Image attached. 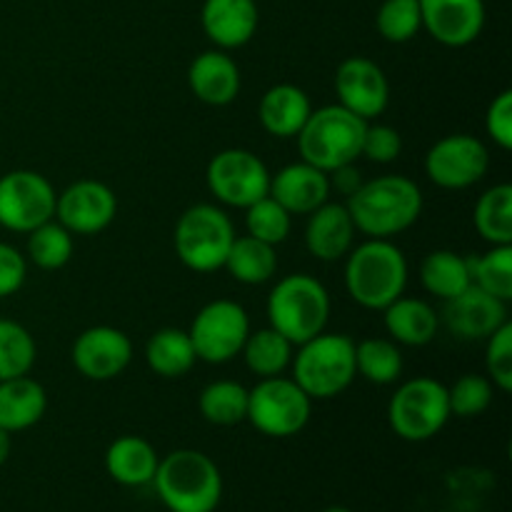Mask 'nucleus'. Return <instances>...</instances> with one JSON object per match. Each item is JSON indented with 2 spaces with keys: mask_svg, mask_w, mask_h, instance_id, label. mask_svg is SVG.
<instances>
[{
  "mask_svg": "<svg viewBox=\"0 0 512 512\" xmlns=\"http://www.w3.org/2000/svg\"><path fill=\"white\" fill-rule=\"evenodd\" d=\"M345 205L358 233L393 240L423 215V190L405 175H380L360 185Z\"/></svg>",
  "mask_w": 512,
  "mask_h": 512,
  "instance_id": "obj_1",
  "label": "nucleus"
},
{
  "mask_svg": "<svg viewBox=\"0 0 512 512\" xmlns=\"http://www.w3.org/2000/svg\"><path fill=\"white\" fill-rule=\"evenodd\" d=\"M408 258L393 240L368 238L345 255V290L365 310H385L408 288Z\"/></svg>",
  "mask_w": 512,
  "mask_h": 512,
  "instance_id": "obj_2",
  "label": "nucleus"
},
{
  "mask_svg": "<svg viewBox=\"0 0 512 512\" xmlns=\"http://www.w3.org/2000/svg\"><path fill=\"white\" fill-rule=\"evenodd\" d=\"M153 488L170 512H215L223 500V475L213 458L183 448L160 458Z\"/></svg>",
  "mask_w": 512,
  "mask_h": 512,
  "instance_id": "obj_3",
  "label": "nucleus"
},
{
  "mask_svg": "<svg viewBox=\"0 0 512 512\" xmlns=\"http://www.w3.org/2000/svg\"><path fill=\"white\" fill-rule=\"evenodd\" d=\"M330 293L318 278L308 273H293L280 278L268 295L270 328L293 345H303L328 328Z\"/></svg>",
  "mask_w": 512,
  "mask_h": 512,
  "instance_id": "obj_4",
  "label": "nucleus"
},
{
  "mask_svg": "<svg viewBox=\"0 0 512 512\" xmlns=\"http://www.w3.org/2000/svg\"><path fill=\"white\" fill-rule=\"evenodd\" d=\"M293 380L310 400H330L343 395L358 378L355 370V343L345 333L323 330L315 338L298 345L293 353Z\"/></svg>",
  "mask_w": 512,
  "mask_h": 512,
  "instance_id": "obj_5",
  "label": "nucleus"
},
{
  "mask_svg": "<svg viewBox=\"0 0 512 512\" xmlns=\"http://www.w3.org/2000/svg\"><path fill=\"white\" fill-rule=\"evenodd\" d=\"M365 128H368V120L350 113L340 103L323 105L310 113L303 130L295 138L300 158L323 173L353 165L360 158Z\"/></svg>",
  "mask_w": 512,
  "mask_h": 512,
  "instance_id": "obj_6",
  "label": "nucleus"
},
{
  "mask_svg": "<svg viewBox=\"0 0 512 512\" xmlns=\"http://www.w3.org/2000/svg\"><path fill=\"white\" fill-rule=\"evenodd\" d=\"M235 240V225L223 208L213 203L190 205L173 230L175 255L195 273L223 270Z\"/></svg>",
  "mask_w": 512,
  "mask_h": 512,
  "instance_id": "obj_7",
  "label": "nucleus"
},
{
  "mask_svg": "<svg viewBox=\"0 0 512 512\" xmlns=\"http://www.w3.org/2000/svg\"><path fill=\"white\" fill-rule=\"evenodd\" d=\"M448 388L435 378L405 380L388 403V423L400 440L425 443L448 425Z\"/></svg>",
  "mask_w": 512,
  "mask_h": 512,
  "instance_id": "obj_8",
  "label": "nucleus"
},
{
  "mask_svg": "<svg viewBox=\"0 0 512 512\" xmlns=\"http://www.w3.org/2000/svg\"><path fill=\"white\" fill-rule=\"evenodd\" d=\"M313 415V400L293 378L275 375L263 378L255 388L248 390V415L258 433L268 438H293L303 433Z\"/></svg>",
  "mask_w": 512,
  "mask_h": 512,
  "instance_id": "obj_9",
  "label": "nucleus"
},
{
  "mask_svg": "<svg viewBox=\"0 0 512 512\" xmlns=\"http://www.w3.org/2000/svg\"><path fill=\"white\" fill-rule=\"evenodd\" d=\"M198 360L223 365L238 358L250 335V318L235 300H210L198 310L188 330Z\"/></svg>",
  "mask_w": 512,
  "mask_h": 512,
  "instance_id": "obj_10",
  "label": "nucleus"
},
{
  "mask_svg": "<svg viewBox=\"0 0 512 512\" xmlns=\"http://www.w3.org/2000/svg\"><path fill=\"white\" fill-rule=\"evenodd\" d=\"M210 193L230 208H250L270 193V170L253 150L225 148L210 158L205 170Z\"/></svg>",
  "mask_w": 512,
  "mask_h": 512,
  "instance_id": "obj_11",
  "label": "nucleus"
},
{
  "mask_svg": "<svg viewBox=\"0 0 512 512\" xmlns=\"http://www.w3.org/2000/svg\"><path fill=\"white\" fill-rule=\"evenodd\" d=\"M53 183L38 170H10L0 178V225L25 233L55 218Z\"/></svg>",
  "mask_w": 512,
  "mask_h": 512,
  "instance_id": "obj_12",
  "label": "nucleus"
},
{
  "mask_svg": "<svg viewBox=\"0 0 512 512\" xmlns=\"http://www.w3.org/2000/svg\"><path fill=\"white\" fill-rule=\"evenodd\" d=\"M488 170V145L468 133L445 135L425 155V175L443 190L473 188L488 175Z\"/></svg>",
  "mask_w": 512,
  "mask_h": 512,
  "instance_id": "obj_13",
  "label": "nucleus"
},
{
  "mask_svg": "<svg viewBox=\"0 0 512 512\" xmlns=\"http://www.w3.org/2000/svg\"><path fill=\"white\" fill-rule=\"evenodd\" d=\"M70 360L85 380L108 383L120 378L133 363V340L113 325H93L75 338Z\"/></svg>",
  "mask_w": 512,
  "mask_h": 512,
  "instance_id": "obj_14",
  "label": "nucleus"
},
{
  "mask_svg": "<svg viewBox=\"0 0 512 512\" xmlns=\"http://www.w3.org/2000/svg\"><path fill=\"white\" fill-rule=\"evenodd\" d=\"M118 215V195L110 185L85 178L58 193L55 218L73 235H98L110 228Z\"/></svg>",
  "mask_w": 512,
  "mask_h": 512,
  "instance_id": "obj_15",
  "label": "nucleus"
},
{
  "mask_svg": "<svg viewBox=\"0 0 512 512\" xmlns=\"http://www.w3.org/2000/svg\"><path fill=\"white\" fill-rule=\"evenodd\" d=\"M335 93L338 103L363 120H375L388 110L390 83L385 70L375 60L353 55L335 70Z\"/></svg>",
  "mask_w": 512,
  "mask_h": 512,
  "instance_id": "obj_16",
  "label": "nucleus"
},
{
  "mask_svg": "<svg viewBox=\"0 0 512 512\" xmlns=\"http://www.w3.org/2000/svg\"><path fill=\"white\" fill-rule=\"evenodd\" d=\"M423 28L448 48L475 43L485 25L483 0H420Z\"/></svg>",
  "mask_w": 512,
  "mask_h": 512,
  "instance_id": "obj_17",
  "label": "nucleus"
},
{
  "mask_svg": "<svg viewBox=\"0 0 512 512\" xmlns=\"http://www.w3.org/2000/svg\"><path fill=\"white\" fill-rule=\"evenodd\" d=\"M443 323L458 338L485 340L508 323V303L485 293L478 285H468L453 300H445Z\"/></svg>",
  "mask_w": 512,
  "mask_h": 512,
  "instance_id": "obj_18",
  "label": "nucleus"
},
{
  "mask_svg": "<svg viewBox=\"0 0 512 512\" xmlns=\"http://www.w3.org/2000/svg\"><path fill=\"white\" fill-rule=\"evenodd\" d=\"M258 3L255 0H205L200 25L218 50L243 48L258 30Z\"/></svg>",
  "mask_w": 512,
  "mask_h": 512,
  "instance_id": "obj_19",
  "label": "nucleus"
},
{
  "mask_svg": "<svg viewBox=\"0 0 512 512\" xmlns=\"http://www.w3.org/2000/svg\"><path fill=\"white\" fill-rule=\"evenodd\" d=\"M330 175L315 165L298 160L270 175V198L278 200L290 215H310L330 200Z\"/></svg>",
  "mask_w": 512,
  "mask_h": 512,
  "instance_id": "obj_20",
  "label": "nucleus"
},
{
  "mask_svg": "<svg viewBox=\"0 0 512 512\" xmlns=\"http://www.w3.org/2000/svg\"><path fill=\"white\" fill-rule=\"evenodd\" d=\"M355 225L348 213V205L325 200L320 208L308 215L305 225V248L313 258L323 263H338L353 250Z\"/></svg>",
  "mask_w": 512,
  "mask_h": 512,
  "instance_id": "obj_21",
  "label": "nucleus"
},
{
  "mask_svg": "<svg viewBox=\"0 0 512 512\" xmlns=\"http://www.w3.org/2000/svg\"><path fill=\"white\" fill-rule=\"evenodd\" d=\"M188 85L195 98L213 108L230 105L240 95V68L228 50H203L188 68Z\"/></svg>",
  "mask_w": 512,
  "mask_h": 512,
  "instance_id": "obj_22",
  "label": "nucleus"
},
{
  "mask_svg": "<svg viewBox=\"0 0 512 512\" xmlns=\"http://www.w3.org/2000/svg\"><path fill=\"white\" fill-rule=\"evenodd\" d=\"M310 113H313V103H310L308 93L293 83H280L268 88L258 105V118L263 130L280 140L298 138Z\"/></svg>",
  "mask_w": 512,
  "mask_h": 512,
  "instance_id": "obj_23",
  "label": "nucleus"
},
{
  "mask_svg": "<svg viewBox=\"0 0 512 512\" xmlns=\"http://www.w3.org/2000/svg\"><path fill=\"white\" fill-rule=\"evenodd\" d=\"M380 313H383V325L390 340H395L398 345L423 348V345L433 343L440 330V315L435 313L433 305L420 298L400 295Z\"/></svg>",
  "mask_w": 512,
  "mask_h": 512,
  "instance_id": "obj_24",
  "label": "nucleus"
},
{
  "mask_svg": "<svg viewBox=\"0 0 512 512\" xmlns=\"http://www.w3.org/2000/svg\"><path fill=\"white\" fill-rule=\"evenodd\" d=\"M158 450L140 435H120L105 450V470L125 488L150 485L158 470Z\"/></svg>",
  "mask_w": 512,
  "mask_h": 512,
  "instance_id": "obj_25",
  "label": "nucleus"
},
{
  "mask_svg": "<svg viewBox=\"0 0 512 512\" xmlns=\"http://www.w3.org/2000/svg\"><path fill=\"white\" fill-rule=\"evenodd\" d=\"M48 410V393L38 380L10 378L0 380V428L13 433L33 428Z\"/></svg>",
  "mask_w": 512,
  "mask_h": 512,
  "instance_id": "obj_26",
  "label": "nucleus"
},
{
  "mask_svg": "<svg viewBox=\"0 0 512 512\" xmlns=\"http://www.w3.org/2000/svg\"><path fill=\"white\" fill-rule=\"evenodd\" d=\"M145 363L160 378L175 380L188 375L198 363L188 330L160 328L158 333L150 335V340L145 343Z\"/></svg>",
  "mask_w": 512,
  "mask_h": 512,
  "instance_id": "obj_27",
  "label": "nucleus"
},
{
  "mask_svg": "<svg viewBox=\"0 0 512 512\" xmlns=\"http://www.w3.org/2000/svg\"><path fill=\"white\" fill-rule=\"evenodd\" d=\"M223 268L238 283L263 285L278 273V253H275V245L263 243L253 235H235Z\"/></svg>",
  "mask_w": 512,
  "mask_h": 512,
  "instance_id": "obj_28",
  "label": "nucleus"
},
{
  "mask_svg": "<svg viewBox=\"0 0 512 512\" xmlns=\"http://www.w3.org/2000/svg\"><path fill=\"white\" fill-rule=\"evenodd\" d=\"M420 283L435 298L453 300L468 285H473L470 258L455 253V250H433L420 263Z\"/></svg>",
  "mask_w": 512,
  "mask_h": 512,
  "instance_id": "obj_29",
  "label": "nucleus"
},
{
  "mask_svg": "<svg viewBox=\"0 0 512 512\" xmlns=\"http://www.w3.org/2000/svg\"><path fill=\"white\" fill-rule=\"evenodd\" d=\"M293 348L295 345L285 335H280L278 330L263 328L248 335L240 355H243L250 373L263 380L285 375V370L293 363Z\"/></svg>",
  "mask_w": 512,
  "mask_h": 512,
  "instance_id": "obj_30",
  "label": "nucleus"
},
{
  "mask_svg": "<svg viewBox=\"0 0 512 512\" xmlns=\"http://www.w3.org/2000/svg\"><path fill=\"white\" fill-rule=\"evenodd\" d=\"M480 238L490 245H512V185L500 183L485 190L473 210Z\"/></svg>",
  "mask_w": 512,
  "mask_h": 512,
  "instance_id": "obj_31",
  "label": "nucleus"
},
{
  "mask_svg": "<svg viewBox=\"0 0 512 512\" xmlns=\"http://www.w3.org/2000/svg\"><path fill=\"white\" fill-rule=\"evenodd\" d=\"M198 408L208 423L220 428L238 425L248 415V388L238 380H213L200 390Z\"/></svg>",
  "mask_w": 512,
  "mask_h": 512,
  "instance_id": "obj_32",
  "label": "nucleus"
},
{
  "mask_svg": "<svg viewBox=\"0 0 512 512\" xmlns=\"http://www.w3.org/2000/svg\"><path fill=\"white\" fill-rule=\"evenodd\" d=\"M405 360L390 338H368L355 343V370L373 385H393L403 375Z\"/></svg>",
  "mask_w": 512,
  "mask_h": 512,
  "instance_id": "obj_33",
  "label": "nucleus"
},
{
  "mask_svg": "<svg viewBox=\"0 0 512 512\" xmlns=\"http://www.w3.org/2000/svg\"><path fill=\"white\" fill-rule=\"evenodd\" d=\"M73 233L58 223V220H48V223L38 225L28 233V260L40 270H60L70 263L73 258Z\"/></svg>",
  "mask_w": 512,
  "mask_h": 512,
  "instance_id": "obj_34",
  "label": "nucleus"
},
{
  "mask_svg": "<svg viewBox=\"0 0 512 512\" xmlns=\"http://www.w3.org/2000/svg\"><path fill=\"white\" fill-rule=\"evenodd\" d=\"M35 358H38V345L30 330L15 320L0 318V380L28 375Z\"/></svg>",
  "mask_w": 512,
  "mask_h": 512,
  "instance_id": "obj_35",
  "label": "nucleus"
},
{
  "mask_svg": "<svg viewBox=\"0 0 512 512\" xmlns=\"http://www.w3.org/2000/svg\"><path fill=\"white\" fill-rule=\"evenodd\" d=\"M473 285L510 303L512 300V245H490L488 253L470 258Z\"/></svg>",
  "mask_w": 512,
  "mask_h": 512,
  "instance_id": "obj_36",
  "label": "nucleus"
},
{
  "mask_svg": "<svg viewBox=\"0 0 512 512\" xmlns=\"http://www.w3.org/2000/svg\"><path fill=\"white\" fill-rule=\"evenodd\" d=\"M375 28L388 43H408L423 30L420 0H383L375 15Z\"/></svg>",
  "mask_w": 512,
  "mask_h": 512,
  "instance_id": "obj_37",
  "label": "nucleus"
},
{
  "mask_svg": "<svg viewBox=\"0 0 512 512\" xmlns=\"http://www.w3.org/2000/svg\"><path fill=\"white\" fill-rule=\"evenodd\" d=\"M245 228H248V235L263 240V243L280 245L288 240L290 228H293V215L278 200L265 195L258 203L245 208Z\"/></svg>",
  "mask_w": 512,
  "mask_h": 512,
  "instance_id": "obj_38",
  "label": "nucleus"
},
{
  "mask_svg": "<svg viewBox=\"0 0 512 512\" xmlns=\"http://www.w3.org/2000/svg\"><path fill=\"white\" fill-rule=\"evenodd\" d=\"M493 393L495 385L490 383L488 375H460L453 388H448L450 415H455V418H478L493 405Z\"/></svg>",
  "mask_w": 512,
  "mask_h": 512,
  "instance_id": "obj_39",
  "label": "nucleus"
},
{
  "mask_svg": "<svg viewBox=\"0 0 512 512\" xmlns=\"http://www.w3.org/2000/svg\"><path fill=\"white\" fill-rule=\"evenodd\" d=\"M485 345V370L488 378L500 393L512 390V323L500 325L493 335H488Z\"/></svg>",
  "mask_w": 512,
  "mask_h": 512,
  "instance_id": "obj_40",
  "label": "nucleus"
},
{
  "mask_svg": "<svg viewBox=\"0 0 512 512\" xmlns=\"http://www.w3.org/2000/svg\"><path fill=\"white\" fill-rule=\"evenodd\" d=\"M403 153V135L385 123H373L370 120L363 135V148H360V158H368L370 163L388 165L400 158Z\"/></svg>",
  "mask_w": 512,
  "mask_h": 512,
  "instance_id": "obj_41",
  "label": "nucleus"
},
{
  "mask_svg": "<svg viewBox=\"0 0 512 512\" xmlns=\"http://www.w3.org/2000/svg\"><path fill=\"white\" fill-rule=\"evenodd\" d=\"M485 130L498 148H512V90L495 95L485 113Z\"/></svg>",
  "mask_w": 512,
  "mask_h": 512,
  "instance_id": "obj_42",
  "label": "nucleus"
},
{
  "mask_svg": "<svg viewBox=\"0 0 512 512\" xmlns=\"http://www.w3.org/2000/svg\"><path fill=\"white\" fill-rule=\"evenodd\" d=\"M28 278V258L18 248L0 243V298H10Z\"/></svg>",
  "mask_w": 512,
  "mask_h": 512,
  "instance_id": "obj_43",
  "label": "nucleus"
},
{
  "mask_svg": "<svg viewBox=\"0 0 512 512\" xmlns=\"http://www.w3.org/2000/svg\"><path fill=\"white\" fill-rule=\"evenodd\" d=\"M328 175H333V178H330V188L343 193L345 198H350V195L363 185V180H360V170L353 168V165H343V168L333 170V173Z\"/></svg>",
  "mask_w": 512,
  "mask_h": 512,
  "instance_id": "obj_44",
  "label": "nucleus"
},
{
  "mask_svg": "<svg viewBox=\"0 0 512 512\" xmlns=\"http://www.w3.org/2000/svg\"><path fill=\"white\" fill-rule=\"evenodd\" d=\"M10 450H13V438H10L8 430L0 428V468H3V465L8 463Z\"/></svg>",
  "mask_w": 512,
  "mask_h": 512,
  "instance_id": "obj_45",
  "label": "nucleus"
},
{
  "mask_svg": "<svg viewBox=\"0 0 512 512\" xmlns=\"http://www.w3.org/2000/svg\"><path fill=\"white\" fill-rule=\"evenodd\" d=\"M323 512H353V510H348V508H343V505H333V508H325Z\"/></svg>",
  "mask_w": 512,
  "mask_h": 512,
  "instance_id": "obj_46",
  "label": "nucleus"
}]
</instances>
